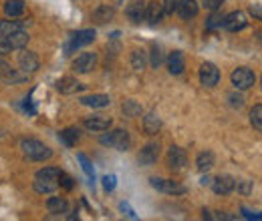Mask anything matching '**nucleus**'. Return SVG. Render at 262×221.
Segmentation results:
<instances>
[{"instance_id":"f257e3e1","label":"nucleus","mask_w":262,"mask_h":221,"mask_svg":"<svg viewBox=\"0 0 262 221\" xmlns=\"http://www.w3.org/2000/svg\"><path fill=\"white\" fill-rule=\"evenodd\" d=\"M20 149L28 159H33V161H45V159H51L52 157V151L45 143H41L39 139H22Z\"/></svg>"},{"instance_id":"f03ea898","label":"nucleus","mask_w":262,"mask_h":221,"mask_svg":"<svg viewBox=\"0 0 262 221\" xmlns=\"http://www.w3.org/2000/svg\"><path fill=\"white\" fill-rule=\"evenodd\" d=\"M99 141H101V145H107V147L117 149V151H129L131 149V137L125 129H115L109 135H103Z\"/></svg>"},{"instance_id":"7ed1b4c3","label":"nucleus","mask_w":262,"mask_h":221,"mask_svg":"<svg viewBox=\"0 0 262 221\" xmlns=\"http://www.w3.org/2000/svg\"><path fill=\"white\" fill-rule=\"evenodd\" d=\"M95 30L93 28H87V30H79V33H73L69 37V41L65 43V54H71L73 50L81 48V46H87L95 41Z\"/></svg>"},{"instance_id":"20e7f679","label":"nucleus","mask_w":262,"mask_h":221,"mask_svg":"<svg viewBox=\"0 0 262 221\" xmlns=\"http://www.w3.org/2000/svg\"><path fill=\"white\" fill-rule=\"evenodd\" d=\"M150 183H152L154 189H157V191H161V193H167V195H182V193H186V187L180 185L178 181H171V179L152 177Z\"/></svg>"},{"instance_id":"39448f33","label":"nucleus","mask_w":262,"mask_h":221,"mask_svg":"<svg viewBox=\"0 0 262 221\" xmlns=\"http://www.w3.org/2000/svg\"><path fill=\"white\" fill-rule=\"evenodd\" d=\"M254 83H256V75H254L250 69H246V67H240V69H236L234 73H232V85L236 87V90H238V88H240V90H246V88H250Z\"/></svg>"},{"instance_id":"423d86ee","label":"nucleus","mask_w":262,"mask_h":221,"mask_svg":"<svg viewBox=\"0 0 262 221\" xmlns=\"http://www.w3.org/2000/svg\"><path fill=\"white\" fill-rule=\"evenodd\" d=\"M246 24H248V18H246V14L240 12V10H234V12L226 14L224 20H222V26L228 30V33H238V30L246 28Z\"/></svg>"},{"instance_id":"0eeeda50","label":"nucleus","mask_w":262,"mask_h":221,"mask_svg":"<svg viewBox=\"0 0 262 221\" xmlns=\"http://www.w3.org/2000/svg\"><path fill=\"white\" fill-rule=\"evenodd\" d=\"M200 81L204 87H216L218 81H220V71L218 67L214 65V62H202V67H200Z\"/></svg>"},{"instance_id":"6e6552de","label":"nucleus","mask_w":262,"mask_h":221,"mask_svg":"<svg viewBox=\"0 0 262 221\" xmlns=\"http://www.w3.org/2000/svg\"><path fill=\"white\" fill-rule=\"evenodd\" d=\"M95 67H97L95 52H81L73 60V71H77V73H91Z\"/></svg>"},{"instance_id":"1a4fd4ad","label":"nucleus","mask_w":262,"mask_h":221,"mask_svg":"<svg viewBox=\"0 0 262 221\" xmlns=\"http://www.w3.org/2000/svg\"><path fill=\"white\" fill-rule=\"evenodd\" d=\"M210 185H212V189H214V193H218V195H228V193L234 191L236 179L232 177V175H220V177L212 179Z\"/></svg>"},{"instance_id":"9d476101","label":"nucleus","mask_w":262,"mask_h":221,"mask_svg":"<svg viewBox=\"0 0 262 221\" xmlns=\"http://www.w3.org/2000/svg\"><path fill=\"white\" fill-rule=\"evenodd\" d=\"M159 143H148L137 155V161L139 165H154L157 161V157H159Z\"/></svg>"},{"instance_id":"9b49d317","label":"nucleus","mask_w":262,"mask_h":221,"mask_svg":"<svg viewBox=\"0 0 262 221\" xmlns=\"http://www.w3.org/2000/svg\"><path fill=\"white\" fill-rule=\"evenodd\" d=\"M85 125V129H89V131H95V133H101V131H107L113 121L109 117H103V115H91V117H87L83 121Z\"/></svg>"},{"instance_id":"f8f14e48","label":"nucleus","mask_w":262,"mask_h":221,"mask_svg":"<svg viewBox=\"0 0 262 221\" xmlns=\"http://www.w3.org/2000/svg\"><path fill=\"white\" fill-rule=\"evenodd\" d=\"M186 163H188V155H186V151H184L182 147H176V145H173V147L169 149V153H167V165H169V169L180 171Z\"/></svg>"},{"instance_id":"ddd939ff","label":"nucleus","mask_w":262,"mask_h":221,"mask_svg":"<svg viewBox=\"0 0 262 221\" xmlns=\"http://www.w3.org/2000/svg\"><path fill=\"white\" fill-rule=\"evenodd\" d=\"M18 67H20V71L26 73V75L35 73V71L39 69V56H37V52H33V50L20 52V56H18Z\"/></svg>"},{"instance_id":"4468645a","label":"nucleus","mask_w":262,"mask_h":221,"mask_svg":"<svg viewBox=\"0 0 262 221\" xmlns=\"http://www.w3.org/2000/svg\"><path fill=\"white\" fill-rule=\"evenodd\" d=\"M176 10H178V14H180L184 20H192V18L198 16L200 6H198L196 0H178Z\"/></svg>"},{"instance_id":"2eb2a0df","label":"nucleus","mask_w":262,"mask_h":221,"mask_svg":"<svg viewBox=\"0 0 262 221\" xmlns=\"http://www.w3.org/2000/svg\"><path fill=\"white\" fill-rule=\"evenodd\" d=\"M83 88H85V85H81L77 79H71V77H63L56 81V90L63 94H75V92H81Z\"/></svg>"},{"instance_id":"dca6fc26","label":"nucleus","mask_w":262,"mask_h":221,"mask_svg":"<svg viewBox=\"0 0 262 221\" xmlns=\"http://www.w3.org/2000/svg\"><path fill=\"white\" fill-rule=\"evenodd\" d=\"M125 14L131 22H141L145 18V0H131L125 8Z\"/></svg>"},{"instance_id":"f3484780","label":"nucleus","mask_w":262,"mask_h":221,"mask_svg":"<svg viewBox=\"0 0 262 221\" xmlns=\"http://www.w3.org/2000/svg\"><path fill=\"white\" fill-rule=\"evenodd\" d=\"M167 69L171 75H182L184 69H186V60H184V54L180 50H173L169 52L167 56Z\"/></svg>"},{"instance_id":"a211bd4d","label":"nucleus","mask_w":262,"mask_h":221,"mask_svg":"<svg viewBox=\"0 0 262 221\" xmlns=\"http://www.w3.org/2000/svg\"><path fill=\"white\" fill-rule=\"evenodd\" d=\"M79 101H81V105L91 107V109H105L111 105V99L107 94H89V97H81Z\"/></svg>"},{"instance_id":"6ab92c4d","label":"nucleus","mask_w":262,"mask_h":221,"mask_svg":"<svg viewBox=\"0 0 262 221\" xmlns=\"http://www.w3.org/2000/svg\"><path fill=\"white\" fill-rule=\"evenodd\" d=\"M214 165H216V157H214L212 151H202V153L196 157V167H198V171H202V173H208Z\"/></svg>"},{"instance_id":"aec40b11","label":"nucleus","mask_w":262,"mask_h":221,"mask_svg":"<svg viewBox=\"0 0 262 221\" xmlns=\"http://www.w3.org/2000/svg\"><path fill=\"white\" fill-rule=\"evenodd\" d=\"M161 129V119L156 113H148L143 117V131L148 135H157Z\"/></svg>"},{"instance_id":"412c9836","label":"nucleus","mask_w":262,"mask_h":221,"mask_svg":"<svg viewBox=\"0 0 262 221\" xmlns=\"http://www.w3.org/2000/svg\"><path fill=\"white\" fill-rule=\"evenodd\" d=\"M163 16H165V14H163V8H161V2H157V0H154V2L145 4V18H148L152 24L159 22Z\"/></svg>"},{"instance_id":"4be33fe9","label":"nucleus","mask_w":262,"mask_h":221,"mask_svg":"<svg viewBox=\"0 0 262 221\" xmlns=\"http://www.w3.org/2000/svg\"><path fill=\"white\" fill-rule=\"evenodd\" d=\"M28 39H31V37H28L22 28L6 37V41H8V44H10V48H12V50H22V48L28 44Z\"/></svg>"},{"instance_id":"5701e85b","label":"nucleus","mask_w":262,"mask_h":221,"mask_svg":"<svg viewBox=\"0 0 262 221\" xmlns=\"http://www.w3.org/2000/svg\"><path fill=\"white\" fill-rule=\"evenodd\" d=\"M59 187L56 179H47V177H35V191L37 193H52Z\"/></svg>"},{"instance_id":"b1692460","label":"nucleus","mask_w":262,"mask_h":221,"mask_svg":"<svg viewBox=\"0 0 262 221\" xmlns=\"http://www.w3.org/2000/svg\"><path fill=\"white\" fill-rule=\"evenodd\" d=\"M47 209H49V213H52V215H61V213H67L69 203H67L65 197H51V199L47 201Z\"/></svg>"},{"instance_id":"393cba45","label":"nucleus","mask_w":262,"mask_h":221,"mask_svg":"<svg viewBox=\"0 0 262 221\" xmlns=\"http://www.w3.org/2000/svg\"><path fill=\"white\" fill-rule=\"evenodd\" d=\"M113 16H115V8H113V6H109V4H101L99 8H95V10H93V18H95L99 24L109 22Z\"/></svg>"},{"instance_id":"a878e982","label":"nucleus","mask_w":262,"mask_h":221,"mask_svg":"<svg viewBox=\"0 0 262 221\" xmlns=\"http://www.w3.org/2000/svg\"><path fill=\"white\" fill-rule=\"evenodd\" d=\"M4 12H6V16H20L22 12H24V2L22 0H6L4 2Z\"/></svg>"},{"instance_id":"bb28decb","label":"nucleus","mask_w":262,"mask_h":221,"mask_svg":"<svg viewBox=\"0 0 262 221\" xmlns=\"http://www.w3.org/2000/svg\"><path fill=\"white\" fill-rule=\"evenodd\" d=\"M121 111H123V115L125 117H129V119H133V117H139L141 113H143V109H141V105L137 103V101H125L123 105H121Z\"/></svg>"},{"instance_id":"cd10ccee","label":"nucleus","mask_w":262,"mask_h":221,"mask_svg":"<svg viewBox=\"0 0 262 221\" xmlns=\"http://www.w3.org/2000/svg\"><path fill=\"white\" fill-rule=\"evenodd\" d=\"M145 65H148V54H145V50H133L131 52V67L135 69V71H141V69H145Z\"/></svg>"},{"instance_id":"c85d7f7f","label":"nucleus","mask_w":262,"mask_h":221,"mask_svg":"<svg viewBox=\"0 0 262 221\" xmlns=\"http://www.w3.org/2000/svg\"><path fill=\"white\" fill-rule=\"evenodd\" d=\"M79 129H65V131H61V135H59V139L67 145V147H75L77 145V141H79Z\"/></svg>"},{"instance_id":"c756f323","label":"nucleus","mask_w":262,"mask_h":221,"mask_svg":"<svg viewBox=\"0 0 262 221\" xmlns=\"http://www.w3.org/2000/svg\"><path fill=\"white\" fill-rule=\"evenodd\" d=\"M77 161L81 163V167H83V171H85V175L91 179V183L95 181V169H93V163L89 161V157L87 155H83V153H79L77 155Z\"/></svg>"},{"instance_id":"7c9ffc66","label":"nucleus","mask_w":262,"mask_h":221,"mask_svg":"<svg viewBox=\"0 0 262 221\" xmlns=\"http://www.w3.org/2000/svg\"><path fill=\"white\" fill-rule=\"evenodd\" d=\"M20 22L18 20H0V37H8L16 30H20Z\"/></svg>"},{"instance_id":"2f4dec72","label":"nucleus","mask_w":262,"mask_h":221,"mask_svg":"<svg viewBox=\"0 0 262 221\" xmlns=\"http://www.w3.org/2000/svg\"><path fill=\"white\" fill-rule=\"evenodd\" d=\"M28 79V75L26 73H22V71H12V69H8V73L0 79V81H4V83H22V81H26Z\"/></svg>"},{"instance_id":"473e14b6","label":"nucleus","mask_w":262,"mask_h":221,"mask_svg":"<svg viewBox=\"0 0 262 221\" xmlns=\"http://www.w3.org/2000/svg\"><path fill=\"white\" fill-rule=\"evenodd\" d=\"M250 123L256 131H262V105H256L250 111Z\"/></svg>"},{"instance_id":"72a5a7b5","label":"nucleus","mask_w":262,"mask_h":221,"mask_svg":"<svg viewBox=\"0 0 262 221\" xmlns=\"http://www.w3.org/2000/svg\"><path fill=\"white\" fill-rule=\"evenodd\" d=\"M59 175H61L59 167H45V169L37 171L35 177H47V179H56V181H59Z\"/></svg>"},{"instance_id":"f704fd0d","label":"nucleus","mask_w":262,"mask_h":221,"mask_svg":"<svg viewBox=\"0 0 262 221\" xmlns=\"http://www.w3.org/2000/svg\"><path fill=\"white\" fill-rule=\"evenodd\" d=\"M228 105L234 107V109H240L244 105V97H242L240 92H230L228 94Z\"/></svg>"},{"instance_id":"c9c22d12","label":"nucleus","mask_w":262,"mask_h":221,"mask_svg":"<svg viewBox=\"0 0 262 221\" xmlns=\"http://www.w3.org/2000/svg\"><path fill=\"white\" fill-rule=\"evenodd\" d=\"M161 62H163V52H161V48L156 44V46L152 48V67L157 69V67L161 65Z\"/></svg>"},{"instance_id":"e433bc0d","label":"nucleus","mask_w":262,"mask_h":221,"mask_svg":"<svg viewBox=\"0 0 262 221\" xmlns=\"http://www.w3.org/2000/svg\"><path fill=\"white\" fill-rule=\"evenodd\" d=\"M222 20H224V16H222L220 12H214V14L206 20V28H208V30H214V28L222 26Z\"/></svg>"},{"instance_id":"4c0bfd02","label":"nucleus","mask_w":262,"mask_h":221,"mask_svg":"<svg viewBox=\"0 0 262 221\" xmlns=\"http://www.w3.org/2000/svg\"><path fill=\"white\" fill-rule=\"evenodd\" d=\"M115 185H117V177H115V175H105L103 177V189H105V191H113V189H115Z\"/></svg>"},{"instance_id":"58836bf2","label":"nucleus","mask_w":262,"mask_h":221,"mask_svg":"<svg viewBox=\"0 0 262 221\" xmlns=\"http://www.w3.org/2000/svg\"><path fill=\"white\" fill-rule=\"evenodd\" d=\"M234 189H238V191L244 193V195H250V191H252V181H236Z\"/></svg>"},{"instance_id":"ea45409f","label":"nucleus","mask_w":262,"mask_h":221,"mask_svg":"<svg viewBox=\"0 0 262 221\" xmlns=\"http://www.w3.org/2000/svg\"><path fill=\"white\" fill-rule=\"evenodd\" d=\"M176 4H178V0H161L163 14H173V10H176Z\"/></svg>"},{"instance_id":"a19ab883","label":"nucleus","mask_w":262,"mask_h":221,"mask_svg":"<svg viewBox=\"0 0 262 221\" xmlns=\"http://www.w3.org/2000/svg\"><path fill=\"white\" fill-rule=\"evenodd\" d=\"M59 179H61V187H63V189H67V191H71V189H73V185H75V183H73V179H71L67 173H63V171H61Z\"/></svg>"},{"instance_id":"79ce46f5","label":"nucleus","mask_w":262,"mask_h":221,"mask_svg":"<svg viewBox=\"0 0 262 221\" xmlns=\"http://www.w3.org/2000/svg\"><path fill=\"white\" fill-rule=\"evenodd\" d=\"M119 209H121V211H123V213L129 217V219H137V215H135V211L131 209V205H129V203L121 201V203H119Z\"/></svg>"},{"instance_id":"37998d69","label":"nucleus","mask_w":262,"mask_h":221,"mask_svg":"<svg viewBox=\"0 0 262 221\" xmlns=\"http://www.w3.org/2000/svg\"><path fill=\"white\" fill-rule=\"evenodd\" d=\"M204 6L210 8V10H218L222 4H224V0H202Z\"/></svg>"},{"instance_id":"c03bdc74","label":"nucleus","mask_w":262,"mask_h":221,"mask_svg":"<svg viewBox=\"0 0 262 221\" xmlns=\"http://www.w3.org/2000/svg\"><path fill=\"white\" fill-rule=\"evenodd\" d=\"M8 52H12V48L6 41V37H0V54H8Z\"/></svg>"},{"instance_id":"a18cd8bd","label":"nucleus","mask_w":262,"mask_h":221,"mask_svg":"<svg viewBox=\"0 0 262 221\" xmlns=\"http://www.w3.org/2000/svg\"><path fill=\"white\" fill-rule=\"evenodd\" d=\"M8 69H10V65L8 62H4V60H0V79H2L6 73H8Z\"/></svg>"},{"instance_id":"49530a36","label":"nucleus","mask_w":262,"mask_h":221,"mask_svg":"<svg viewBox=\"0 0 262 221\" xmlns=\"http://www.w3.org/2000/svg\"><path fill=\"white\" fill-rule=\"evenodd\" d=\"M242 213H244V217H248V219H260V215H254V213H250L246 207H242Z\"/></svg>"},{"instance_id":"de8ad7c7","label":"nucleus","mask_w":262,"mask_h":221,"mask_svg":"<svg viewBox=\"0 0 262 221\" xmlns=\"http://www.w3.org/2000/svg\"><path fill=\"white\" fill-rule=\"evenodd\" d=\"M250 10H252V14H254L256 18H260V6H258V4H256V6H252Z\"/></svg>"},{"instance_id":"09e8293b","label":"nucleus","mask_w":262,"mask_h":221,"mask_svg":"<svg viewBox=\"0 0 262 221\" xmlns=\"http://www.w3.org/2000/svg\"><path fill=\"white\" fill-rule=\"evenodd\" d=\"M210 181H212L210 177H204V179H202V185H210Z\"/></svg>"}]
</instances>
